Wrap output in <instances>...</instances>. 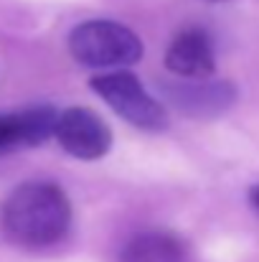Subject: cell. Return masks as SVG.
<instances>
[{
	"mask_svg": "<svg viewBox=\"0 0 259 262\" xmlns=\"http://www.w3.org/2000/svg\"><path fill=\"white\" fill-rule=\"evenodd\" d=\"M166 67L183 79H208L216 72V51L203 28H183L168 46Z\"/></svg>",
	"mask_w": 259,
	"mask_h": 262,
	"instance_id": "5b68a950",
	"label": "cell"
},
{
	"mask_svg": "<svg viewBox=\"0 0 259 262\" xmlns=\"http://www.w3.org/2000/svg\"><path fill=\"white\" fill-rule=\"evenodd\" d=\"M72 224V204L66 193L46 181L18 186L3 206V227L10 239L28 247L59 242Z\"/></svg>",
	"mask_w": 259,
	"mask_h": 262,
	"instance_id": "6da1fadb",
	"label": "cell"
},
{
	"mask_svg": "<svg viewBox=\"0 0 259 262\" xmlns=\"http://www.w3.org/2000/svg\"><path fill=\"white\" fill-rule=\"evenodd\" d=\"M54 135L66 153L82 161L102 158L112 145V133L107 122L86 107H69L59 112Z\"/></svg>",
	"mask_w": 259,
	"mask_h": 262,
	"instance_id": "277c9868",
	"label": "cell"
},
{
	"mask_svg": "<svg viewBox=\"0 0 259 262\" xmlns=\"http://www.w3.org/2000/svg\"><path fill=\"white\" fill-rule=\"evenodd\" d=\"M59 112L54 107H31L10 115H0V150L38 145L56 130Z\"/></svg>",
	"mask_w": 259,
	"mask_h": 262,
	"instance_id": "8992f818",
	"label": "cell"
},
{
	"mask_svg": "<svg viewBox=\"0 0 259 262\" xmlns=\"http://www.w3.org/2000/svg\"><path fill=\"white\" fill-rule=\"evenodd\" d=\"M206 3H224V0H206Z\"/></svg>",
	"mask_w": 259,
	"mask_h": 262,
	"instance_id": "9c48e42d",
	"label": "cell"
},
{
	"mask_svg": "<svg viewBox=\"0 0 259 262\" xmlns=\"http://www.w3.org/2000/svg\"><path fill=\"white\" fill-rule=\"evenodd\" d=\"M249 199H252V206L259 211V186H254V188L249 191Z\"/></svg>",
	"mask_w": 259,
	"mask_h": 262,
	"instance_id": "ba28073f",
	"label": "cell"
},
{
	"mask_svg": "<svg viewBox=\"0 0 259 262\" xmlns=\"http://www.w3.org/2000/svg\"><path fill=\"white\" fill-rule=\"evenodd\" d=\"M120 262H185V247L175 234L143 232L122 247Z\"/></svg>",
	"mask_w": 259,
	"mask_h": 262,
	"instance_id": "52a82bcc",
	"label": "cell"
},
{
	"mask_svg": "<svg viewBox=\"0 0 259 262\" xmlns=\"http://www.w3.org/2000/svg\"><path fill=\"white\" fill-rule=\"evenodd\" d=\"M69 51L91 69H122L143 59V41L122 23L86 20L72 31Z\"/></svg>",
	"mask_w": 259,
	"mask_h": 262,
	"instance_id": "7a4b0ae2",
	"label": "cell"
},
{
	"mask_svg": "<svg viewBox=\"0 0 259 262\" xmlns=\"http://www.w3.org/2000/svg\"><path fill=\"white\" fill-rule=\"evenodd\" d=\"M89 84L130 125L150 130V133H160L168 127V115H166L163 104L137 82L135 74H130V72L99 74Z\"/></svg>",
	"mask_w": 259,
	"mask_h": 262,
	"instance_id": "3957f363",
	"label": "cell"
}]
</instances>
